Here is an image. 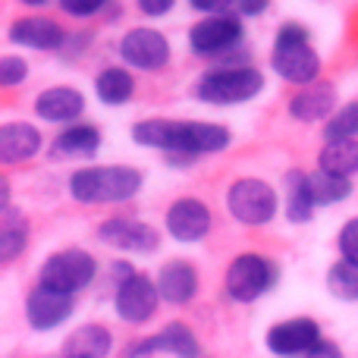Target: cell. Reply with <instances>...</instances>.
I'll return each mask as SVG.
<instances>
[{
  "instance_id": "1",
  "label": "cell",
  "mask_w": 358,
  "mask_h": 358,
  "mask_svg": "<svg viewBox=\"0 0 358 358\" xmlns=\"http://www.w3.org/2000/svg\"><path fill=\"white\" fill-rule=\"evenodd\" d=\"M142 189V173L136 167H85L69 176V195L79 204H117L129 201Z\"/></svg>"
},
{
  "instance_id": "2",
  "label": "cell",
  "mask_w": 358,
  "mask_h": 358,
  "mask_svg": "<svg viewBox=\"0 0 358 358\" xmlns=\"http://www.w3.org/2000/svg\"><path fill=\"white\" fill-rule=\"evenodd\" d=\"M271 66L277 69L280 79L292 82V85H315L321 76V57L311 48L308 41V29H302L299 22H286L280 25L277 41H273V54H271Z\"/></svg>"
},
{
  "instance_id": "3",
  "label": "cell",
  "mask_w": 358,
  "mask_h": 358,
  "mask_svg": "<svg viewBox=\"0 0 358 358\" xmlns=\"http://www.w3.org/2000/svg\"><path fill=\"white\" fill-rule=\"evenodd\" d=\"M261 88H264V76L255 66H220L195 82V98L204 104L227 107L258 98Z\"/></svg>"
},
{
  "instance_id": "4",
  "label": "cell",
  "mask_w": 358,
  "mask_h": 358,
  "mask_svg": "<svg viewBox=\"0 0 358 358\" xmlns=\"http://www.w3.org/2000/svg\"><path fill=\"white\" fill-rule=\"evenodd\" d=\"M94 273H98V261H94L85 248H63V252L50 255L41 264L38 286L73 296V292L85 289V286L92 283Z\"/></svg>"
},
{
  "instance_id": "5",
  "label": "cell",
  "mask_w": 358,
  "mask_h": 358,
  "mask_svg": "<svg viewBox=\"0 0 358 358\" xmlns=\"http://www.w3.org/2000/svg\"><path fill=\"white\" fill-rule=\"evenodd\" d=\"M227 208L245 227H264L277 214V192L264 179H255V176L236 179L227 192Z\"/></svg>"
},
{
  "instance_id": "6",
  "label": "cell",
  "mask_w": 358,
  "mask_h": 358,
  "mask_svg": "<svg viewBox=\"0 0 358 358\" xmlns=\"http://www.w3.org/2000/svg\"><path fill=\"white\" fill-rule=\"evenodd\" d=\"M277 283V267L264 258V255L245 252L239 258H233V264L227 267V296L233 302H255L261 299L271 286Z\"/></svg>"
},
{
  "instance_id": "7",
  "label": "cell",
  "mask_w": 358,
  "mask_h": 358,
  "mask_svg": "<svg viewBox=\"0 0 358 358\" xmlns=\"http://www.w3.org/2000/svg\"><path fill=\"white\" fill-rule=\"evenodd\" d=\"M242 44V22L233 13L204 16L189 29V48L198 57H220Z\"/></svg>"
},
{
  "instance_id": "8",
  "label": "cell",
  "mask_w": 358,
  "mask_h": 358,
  "mask_svg": "<svg viewBox=\"0 0 358 358\" xmlns=\"http://www.w3.org/2000/svg\"><path fill=\"white\" fill-rule=\"evenodd\" d=\"M233 142L229 129L214 123H179L176 120V136H173V151H170V161H192V157L201 155H217L227 145Z\"/></svg>"
},
{
  "instance_id": "9",
  "label": "cell",
  "mask_w": 358,
  "mask_h": 358,
  "mask_svg": "<svg viewBox=\"0 0 358 358\" xmlns=\"http://www.w3.org/2000/svg\"><path fill=\"white\" fill-rule=\"evenodd\" d=\"M161 305V292H157V283H151L148 277L136 273V277L123 280L117 286V296H113V308L123 317L126 324H145L151 321V315Z\"/></svg>"
},
{
  "instance_id": "10",
  "label": "cell",
  "mask_w": 358,
  "mask_h": 358,
  "mask_svg": "<svg viewBox=\"0 0 358 358\" xmlns=\"http://www.w3.org/2000/svg\"><path fill=\"white\" fill-rule=\"evenodd\" d=\"M120 54H123V60L129 63V66L155 73V69L167 66L170 44L157 29H145V25H138V29H132V31L123 35V41H120Z\"/></svg>"
},
{
  "instance_id": "11",
  "label": "cell",
  "mask_w": 358,
  "mask_h": 358,
  "mask_svg": "<svg viewBox=\"0 0 358 358\" xmlns=\"http://www.w3.org/2000/svg\"><path fill=\"white\" fill-rule=\"evenodd\" d=\"M317 343H321V327L311 317H292L267 330V349L280 358H308Z\"/></svg>"
},
{
  "instance_id": "12",
  "label": "cell",
  "mask_w": 358,
  "mask_h": 358,
  "mask_svg": "<svg viewBox=\"0 0 358 358\" xmlns=\"http://www.w3.org/2000/svg\"><path fill=\"white\" fill-rule=\"evenodd\" d=\"M76 308V299L66 296V292H54L44 289V286H35L25 299V315H29L31 330L44 334V330H57L63 321H69Z\"/></svg>"
},
{
  "instance_id": "13",
  "label": "cell",
  "mask_w": 358,
  "mask_h": 358,
  "mask_svg": "<svg viewBox=\"0 0 358 358\" xmlns=\"http://www.w3.org/2000/svg\"><path fill=\"white\" fill-rule=\"evenodd\" d=\"M98 236L123 252H155L161 245V233L155 227L142 220H129V217H110L107 223H101Z\"/></svg>"
},
{
  "instance_id": "14",
  "label": "cell",
  "mask_w": 358,
  "mask_h": 358,
  "mask_svg": "<svg viewBox=\"0 0 358 358\" xmlns=\"http://www.w3.org/2000/svg\"><path fill=\"white\" fill-rule=\"evenodd\" d=\"M167 233L179 242H198L210 233V208L198 198H179L167 210Z\"/></svg>"
},
{
  "instance_id": "15",
  "label": "cell",
  "mask_w": 358,
  "mask_h": 358,
  "mask_svg": "<svg viewBox=\"0 0 358 358\" xmlns=\"http://www.w3.org/2000/svg\"><path fill=\"white\" fill-rule=\"evenodd\" d=\"M10 41L13 44H25L35 50H63L66 44V31L60 29V22H54L50 16H22L10 25Z\"/></svg>"
},
{
  "instance_id": "16",
  "label": "cell",
  "mask_w": 358,
  "mask_h": 358,
  "mask_svg": "<svg viewBox=\"0 0 358 358\" xmlns=\"http://www.w3.org/2000/svg\"><path fill=\"white\" fill-rule=\"evenodd\" d=\"M82 110H85V98L79 88L69 85L44 88L35 98V113L48 123H73L76 117H82Z\"/></svg>"
},
{
  "instance_id": "17",
  "label": "cell",
  "mask_w": 358,
  "mask_h": 358,
  "mask_svg": "<svg viewBox=\"0 0 358 358\" xmlns=\"http://www.w3.org/2000/svg\"><path fill=\"white\" fill-rule=\"evenodd\" d=\"M336 107V88L327 82H315V85L302 88L292 94L289 101V117L299 123H317V120H330Z\"/></svg>"
},
{
  "instance_id": "18",
  "label": "cell",
  "mask_w": 358,
  "mask_h": 358,
  "mask_svg": "<svg viewBox=\"0 0 358 358\" xmlns=\"http://www.w3.org/2000/svg\"><path fill=\"white\" fill-rule=\"evenodd\" d=\"M44 138L41 132L31 123H3L0 126V161L10 167V164H22L41 151Z\"/></svg>"
},
{
  "instance_id": "19",
  "label": "cell",
  "mask_w": 358,
  "mask_h": 358,
  "mask_svg": "<svg viewBox=\"0 0 358 358\" xmlns=\"http://www.w3.org/2000/svg\"><path fill=\"white\" fill-rule=\"evenodd\" d=\"M157 292L164 302L170 305H185L198 292V273L189 261H167L157 277Z\"/></svg>"
},
{
  "instance_id": "20",
  "label": "cell",
  "mask_w": 358,
  "mask_h": 358,
  "mask_svg": "<svg viewBox=\"0 0 358 358\" xmlns=\"http://www.w3.org/2000/svg\"><path fill=\"white\" fill-rule=\"evenodd\" d=\"M113 346V336L101 324H85L76 327L63 343V358H107Z\"/></svg>"
},
{
  "instance_id": "21",
  "label": "cell",
  "mask_w": 358,
  "mask_h": 358,
  "mask_svg": "<svg viewBox=\"0 0 358 358\" xmlns=\"http://www.w3.org/2000/svg\"><path fill=\"white\" fill-rule=\"evenodd\" d=\"M25 242H29V223H25L22 210L0 208V261L10 264L19 255L25 252Z\"/></svg>"
},
{
  "instance_id": "22",
  "label": "cell",
  "mask_w": 358,
  "mask_h": 358,
  "mask_svg": "<svg viewBox=\"0 0 358 358\" xmlns=\"http://www.w3.org/2000/svg\"><path fill=\"white\" fill-rule=\"evenodd\" d=\"M54 155L57 157H92L101 148V132L88 123H76L66 126L60 136L54 138Z\"/></svg>"
},
{
  "instance_id": "23",
  "label": "cell",
  "mask_w": 358,
  "mask_h": 358,
  "mask_svg": "<svg viewBox=\"0 0 358 358\" xmlns=\"http://www.w3.org/2000/svg\"><path fill=\"white\" fill-rule=\"evenodd\" d=\"M94 92H98L101 104H110V107L129 104L132 92H136V79H132V73L123 66H107L104 73L94 79Z\"/></svg>"
},
{
  "instance_id": "24",
  "label": "cell",
  "mask_w": 358,
  "mask_h": 358,
  "mask_svg": "<svg viewBox=\"0 0 358 358\" xmlns=\"http://www.w3.org/2000/svg\"><path fill=\"white\" fill-rule=\"evenodd\" d=\"M317 170L343 179L358 173V142H327L317 155Z\"/></svg>"
},
{
  "instance_id": "25",
  "label": "cell",
  "mask_w": 358,
  "mask_h": 358,
  "mask_svg": "<svg viewBox=\"0 0 358 358\" xmlns=\"http://www.w3.org/2000/svg\"><path fill=\"white\" fill-rule=\"evenodd\" d=\"M157 346L176 358H201V343H198V336L192 334L182 321L167 324V327L157 334Z\"/></svg>"
},
{
  "instance_id": "26",
  "label": "cell",
  "mask_w": 358,
  "mask_h": 358,
  "mask_svg": "<svg viewBox=\"0 0 358 358\" xmlns=\"http://www.w3.org/2000/svg\"><path fill=\"white\" fill-rule=\"evenodd\" d=\"M173 136H176V120H142L132 126V138L142 148H157V151H173Z\"/></svg>"
},
{
  "instance_id": "27",
  "label": "cell",
  "mask_w": 358,
  "mask_h": 358,
  "mask_svg": "<svg viewBox=\"0 0 358 358\" xmlns=\"http://www.w3.org/2000/svg\"><path fill=\"white\" fill-rule=\"evenodd\" d=\"M308 192L315 198V204H340L352 195V179H343V176H330V173H308Z\"/></svg>"
},
{
  "instance_id": "28",
  "label": "cell",
  "mask_w": 358,
  "mask_h": 358,
  "mask_svg": "<svg viewBox=\"0 0 358 358\" xmlns=\"http://www.w3.org/2000/svg\"><path fill=\"white\" fill-rule=\"evenodd\" d=\"M286 182H289V195H286V217H289L292 223L311 220V210H315L317 204H315V198H311V192H308V176L305 173H289L286 176Z\"/></svg>"
},
{
  "instance_id": "29",
  "label": "cell",
  "mask_w": 358,
  "mask_h": 358,
  "mask_svg": "<svg viewBox=\"0 0 358 358\" xmlns=\"http://www.w3.org/2000/svg\"><path fill=\"white\" fill-rule=\"evenodd\" d=\"M327 289L343 302H358V264L336 261L327 271Z\"/></svg>"
},
{
  "instance_id": "30",
  "label": "cell",
  "mask_w": 358,
  "mask_h": 358,
  "mask_svg": "<svg viewBox=\"0 0 358 358\" xmlns=\"http://www.w3.org/2000/svg\"><path fill=\"white\" fill-rule=\"evenodd\" d=\"M324 138H327V142H355L358 138V101L340 107V110L327 120Z\"/></svg>"
},
{
  "instance_id": "31",
  "label": "cell",
  "mask_w": 358,
  "mask_h": 358,
  "mask_svg": "<svg viewBox=\"0 0 358 358\" xmlns=\"http://www.w3.org/2000/svg\"><path fill=\"white\" fill-rule=\"evenodd\" d=\"M29 79V63L22 57H0V85L13 88Z\"/></svg>"
},
{
  "instance_id": "32",
  "label": "cell",
  "mask_w": 358,
  "mask_h": 358,
  "mask_svg": "<svg viewBox=\"0 0 358 358\" xmlns=\"http://www.w3.org/2000/svg\"><path fill=\"white\" fill-rule=\"evenodd\" d=\"M340 255H343V261L358 264V217L340 229Z\"/></svg>"
},
{
  "instance_id": "33",
  "label": "cell",
  "mask_w": 358,
  "mask_h": 358,
  "mask_svg": "<svg viewBox=\"0 0 358 358\" xmlns=\"http://www.w3.org/2000/svg\"><path fill=\"white\" fill-rule=\"evenodd\" d=\"M63 13H69V16H94V13H104L107 3L104 0H63L60 3Z\"/></svg>"
},
{
  "instance_id": "34",
  "label": "cell",
  "mask_w": 358,
  "mask_h": 358,
  "mask_svg": "<svg viewBox=\"0 0 358 358\" xmlns=\"http://www.w3.org/2000/svg\"><path fill=\"white\" fill-rule=\"evenodd\" d=\"M138 10H142L145 16H164V13L173 10V3H170V0H142Z\"/></svg>"
},
{
  "instance_id": "35",
  "label": "cell",
  "mask_w": 358,
  "mask_h": 358,
  "mask_svg": "<svg viewBox=\"0 0 358 358\" xmlns=\"http://www.w3.org/2000/svg\"><path fill=\"white\" fill-rule=\"evenodd\" d=\"M308 358H343V349L336 346V343H330V340H321L315 349H311Z\"/></svg>"
},
{
  "instance_id": "36",
  "label": "cell",
  "mask_w": 358,
  "mask_h": 358,
  "mask_svg": "<svg viewBox=\"0 0 358 358\" xmlns=\"http://www.w3.org/2000/svg\"><path fill=\"white\" fill-rule=\"evenodd\" d=\"M157 336H151V340H142V343H136V349H129L123 358H142V355H151V352H157Z\"/></svg>"
},
{
  "instance_id": "37",
  "label": "cell",
  "mask_w": 358,
  "mask_h": 358,
  "mask_svg": "<svg viewBox=\"0 0 358 358\" xmlns=\"http://www.w3.org/2000/svg\"><path fill=\"white\" fill-rule=\"evenodd\" d=\"M267 10V3H236V13H242V16H261V13Z\"/></svg>"
}]
</instances>
